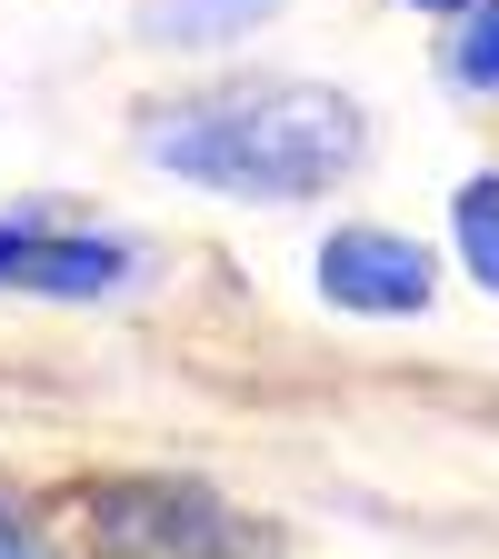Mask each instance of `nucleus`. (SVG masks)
Listing matches in <instances>:
<instances>
[{"label": "nucleus", "instance_id": "obj_1", "mask_svg": "<svg viewBox=\"0 0 499 559\" xmlns=\"http://www.w3.org/2000/svg\"><path fill=\"white\" fill-rule=\"evenodd\" d=\"M130 151L161 180L240 210H310L370 160V100L300 70H240L130 110Z\"/></svg>", "mask_w": 499, "mask_h": 559}, {"label": "nucleus", "instance_id": "obj_2", "mask_svg": "<svg viewBox=\"0 0 499 559\" xmlns=\"http://www.w3.org/2000/svg\"><path fill=\"white\" fill-rule=\"evenodd\" d=\"M81 559H260V530L190 479H91Z\"/></svg>", "mask_w": 499, "mask_h": 559}, {"label": "nucleus", "instance_id": "obj_3", "mask_svg": "<svg viewBox=\"0 0 499 559\" xmlns=\"http://www.w3.org/2000/svg\"><path fill=\"white\" fill-rule=\"evenodd\" d=\"M310 290L340 320H430L440 310V250L390 221H330L310 250Z\"/></svg>", "mask_w": 499, "mask_h": 559}, {"label": "nucleus", "instance_id": "obj_4", "mask_svg": "<svg viewBox=\"0 0 499 559\" xmlns=\"http://www.w3.org/2000/svg\"><path fill=\"white\" fill-rule=\"evenodd\" d=\"M151 270V250H140L130 230H91V221H60L31 240V260H21V290L11 300H50V310H100V300H120L130 280Z\"/></svg>", "mask_w": 499, "mask_h": 559}, {"label": "nucleus", "instance_id": "obj_5", "mask_svg": "<svg viewBox=\"0 0 499 559\" xmlns=\"http://www.w3.org/2000/svg\"><path fill=\"white\" fill-rule=\"evenodd\" d=\"M290 0H140V50H180V60H210V50H240L250 31H270Z\"/></svg>", "mask_w": 499, "mask_h": 559}, {"label": "nucleus", "instance_id": "obj_6", "mask_svg": "<svg viewBox=\"0 0 499 559\" xmlns=\"http://www.w3.org/2000/svg\"><path fill=\"white\" fill-rule=\"evenodd\" d=\"M440 91L499 110V0H470L460 21H440Z\"/></svg>", "mask_w": 499, "mask_h": 559}, {"label": "nucleus", "instance_id": "obj_7", "mask_svg": "<svg viewBox=\"0 0 499 559\" xmlns=\"http://www.w3.org/2000/svg\"><path fill=\"white\" fill-rule=\"evenodd\" d=\"M450 260H460L470 290L499 300V170H470L450 190Z\"/></svg>", "mask_w": 499, "mask_h": 559}, {"label": "nucleus", "instance_id": "obj_8", "mask_svg": "<svg viewBox=\"0 0 499 559\" xmlns=\"http://www.w3.org/2000/svg\"><path fill=\"white\" fill-rule=\"evenodd\" d=\"M0 559H70V549H60V530L21 500V489H0Z\"/></svg>", "mask_w": 499, "mask_h": 559}, {"label": "nucleus", "instance_id": "obj_9", "mask_svg": "<svg viewBox=\"0 0 499 559\" xmlns=\"http://www.w3.org/2000/svg\"><path fill=\"white\" fill-rule=\"evenodd\" d=\"M60 221V200H21V210H0V300L21 290V260H31V240Z\"/></svg>", "mask_w": 499, "mask_h": 559}, {"label": "nucleus", "instance_id": "obj_10", "mask_svg": "<svg viewBox=\"0 0 499 559\" xmlns=\"http://www.w3.org/2000/svg\"><path fill=\"white\" fill-rule=\"evenodd\" d=\"M390 11H419V21H460L470 0H390Z\"/></svg>", "mask_w": 499, "mask_h": 559}]
</instances>
